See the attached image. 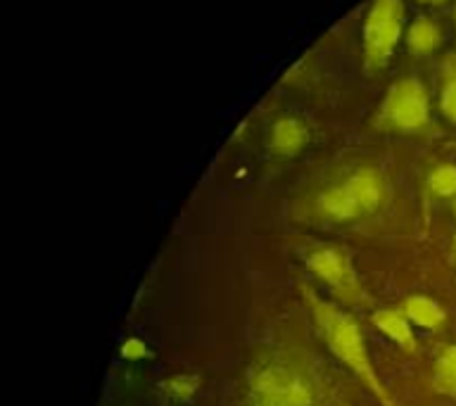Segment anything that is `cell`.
<instances>
[{
    "instance_id": "cell-18",
    "label": "cell",
    "mask_w": 456,
    "mask_h": 406,
    "mask_svg": "<svg viewBox=\"0 0 456 406\" xmlns=\"http://www.w3.org/2000/svg\"><path fill=\"white\" fill-rule=\"evenodd\" d=\"M454 214H456V202H454Z\"/></svg>"
},
{
    "instance_id": "cell-2",
    "label": "cell",
    "mask_w": 456,
    "mask_h": 406,
    "mask_svg": "<svg viewBox=\"0 0 456 406\" xmlns=\"http://www.w3.org/2000/svg\"><path fill=\"white\" fill-rule=\"evenodd\" d=\"M309 302H312V313L314 321H316V328H319L321 337L328 345V349L376 394L380 406H395L392 397L387 394L383 383H380L376 369H373V361H370L369 349H366V342H363L359 323L349 313L342 312L340 306L323 302V299H319L312 292H309Z\"/></svg>"
},
{
    "instance_id": "cell-10",
    "label": "cell",
    "mask_w": 456,
    "mask_h": 406,
    "mask_svg": "<svg viewBox=\"0 0 456 406\" xmlns=\"http://www.w3.org/2000/svg\"><path fill=\"white\" fill-rule=\"evenodd\" d=\"M402 312H404V316L411 321L413 326L428 328V330L440 328L444 323V319H447V312L435 299L423 297V295H413V297L406 299Z\"/></svg>"
},
{
    "instance_id": "cell-13",
    "label": "cell",
    "mask_w": 456,
    "mask_h": 406,
    "mask_svg": "<svg viewBox=\"0 0 456 406\" xmlns=\"http://www.w3.org/2000/svg\"><path fill=\"white\" fill-rule=\"evenodd\" d=\"M428 188L437 198H454L456 195V166L454 164H440L437 169L430 171Z\"/></svg>"
},
{
    "instance_id": "cell-1",
    "label": "cell",
    "mask_w": 456,
    "mask_h": 406,
    "mask_svg": "<svg viewBox=\"0 0 456 406\" xmlns=\"http://www.w3.org/2000/svg\"><path fill=\"white\" fill-rule=\"evenodd\" d=\"M248 406H326V385L306 354L271 349L249 366Z\"/></svg>"
},
{
    "instance_id": "cell-9",
    "label": "cell",
    "mask_w": 456,
    "mask_h": 406,
    "mask_svg": "<svg viewBox=\"0 0 456 406\" xmlns=\"http://www.w3.org/2000/svg\"><path fill=\"white\" fill-rule=\"evenodd\" d=\"M373 326L390 337L392 342H397L399 347L404 352H413L416 349V337H413L411 321L406 319L404 312H397V309H378L373 313Z\"/></svg>"
},
{
    "instance_id": "cell-16",
    "label": "cell",
    "mask_w": 456,
    "mask_h": 406,
    "mask_svg": "<svg viewBox=\"0 0 456 406\" xmlns=\"http://www.w3.org/2000/svg\"><path fill=\"white\" fill-rule=\"evenodd\" d=\"M121 356H124V359H131V361L142 359V356H148V345L142 340H138V337H131V340H126L121 345Z\"/></svg>"
},
{
    "instance_id": "cell-14",
    "label": "cell",
    "mask_w": 456,
    "mask_h": 406,
    "mask_svg": "<svg viewBox=\"0 0 456 406\" xmlns=\"http://www.w3.org/2000/svg\"><path fill=\"white\" fill-rule=\"evenodd\" d=\"M440 107H442V114H444L449 121H454L456 124V62L454 60L444 67Z\"/></svg>"
},
{
    "instance_id": "cell-8",
    "label": "cell",
    "mask_w": 456,
    "mask_h": 406,
    "mask_svg": "<svg viewBox=\"0 0 456 406\" xmlns=\"http://www.w3.org/2000/svg\"><path fill=\"white\" fill-rule=\"evenodd\" d=\"M316 209L330 221H354L363 216L362 209L356 207V202L342 183L321 192L319 199H316Z\"/></svg>"
},
{
    "instance_id": "cell-17",
    "label": "cell",
    "mask_w": 456,
    "mask_h": 406,
    "mask_svg": "<svg viewBox=\"0 0 456 406\" xmlns=\"http://www.w3.org/2000/svg\"><path fill=\"white\" fill-rule=\"evenodd\" d=\"M419 3H426V5H440L444 0H419Z\"/></svg>"
},
{
    "instance_id": "cell-6",
    "label": "cell",
    "mask_w": 456,
    "mask_h": 406,
    "mask_svg": "<svg viewBox=\"0 0 456 406\" xmlns=\"http://www.w3.org/2000/svg\"><path fill=\"white\" fill-rule=\"evenodd\" d=\"M342 185L347 188V192L352 195V199L356 202V207L362 209V214L376 212L378 207L383 205L385 199V178L383 174L373 166H362L356 169L354 174H349Z\"/></svg>"
},
{
    "instance_id": "cell-15",
    "label": "cell",
    "mask_w": 456,
    "mask_h": 406,
    "mask_svg": "<svg viewBox=\"0 0 456 406\" xmlns=\"http://www.w3.org/2000/svg\"><path fill=\"white\" fill-rule=\"evenodd\" d=\"M200 387V378L198 376H174L169 380H164L162 383V392H167L171 399H176V402H185V399H191Z\"/></svg>"
},
{
    "instance_id": "cell-12",
    "label": "cell",
    "mask_w": 456,
    "mask_h": 406,
    "mask_svg": "<svg viewBox=\"0 0 456 406\" xmlns=\"http://www.w3.org/2000/svg\"><path fill=\"white\" fill-rule=\"evenodd\" d=\"M433 390L444 397L456 399V345L447 347L437 356L433 370Z\"/></svg>"
},
{
    "instance_id": "cell-3",
    "label": "cell",
    "mask_w": 456,
    "mask_h": 406,
    "mask_svg": "<svg viewBox=\"0 0 456 406\" xmlns=\"http://www.w3.org/2000/svg\"><path fill=\"white\" fill-rule=\"evenodd\" d=\"M402 27H404L402 0H373L370 3L362 31L363 64L370 71L383 69L385 64L390 62L392 53L402 38Z\"/></svg>"
},
{
    "instance_id": "cell-11",
    "label": "cell",
    "mask_w": 456,
    "mask_h": 406,
    "mask_svg": "<svg viewBox=\"0 0 456 406\" xmlns=\"http://www.w3.org/2000/svg\"><path fill=\"white\" fill-rule=\"evenodd\" d=\"M440 43V28L433 20L428 17H419V20L411 21L409 27V34H406V45L411 50L413 55L428 57L433 55L435 48Z\"/></svg>"
},
{
    "instance_id": "cell-7",
    "label": "cell",
    "mask_w": 456,
    "mask_h": 406,
    "mask_svg": "<svg viewBox=\"0 0 456 406\" xmlns=\"http://www.w3.org/2000/svg\"><path fill=\"white\" fill-rule=\"evenodd\" d=\"M306 141H309V134H306V126L297 117H283L271 128V148L278 155H297L299 150L306 145Z\"/></svg>"
},
{
    "instance_id": "cell-4",
    "label": "cell",
    "mask_w": 456,
    "mask_h": 406,
    "mask_svg": "<svg viewBox=\"0 0 456 406\" xmlns=\"http://www.w3.org/2000/svg\"><path fill=\"white\" fill-rule=\"evenodd\" d=\"M428 121H430V100L426 85L416 77L395 81L378 110V124L387 131L413 134V131H423Z\"/></svg>"
},
{
    "instance_id": "cell-5",
    "label": "cell",
    "mask_w": 456,
    "mask_h": 406,
    "mask_svg": "<svg viewBox=\"0 0 456 406\" xmlns=\"http://www.w3.org/2000/svg\"><path fill=\"white\" fill-rule=\"evenodd\" d=\"M306 266L314 276L323 280L330 290L347 304H362L366 302V290H363L362 280L356 276L352 259H349L347 249L335 248V245H323L316 248L312 255L306 256Z\"/></svg>"
}]
</instances>
